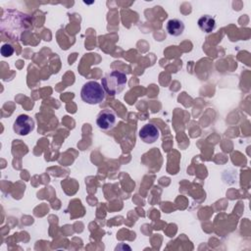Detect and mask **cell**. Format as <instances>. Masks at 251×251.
Segmentation results:
<instances>
[{
	"mask_svg": "<svg viewBox=\"0 0 251 251\" xmlns=\"http://www.w3.org/2000/svg\"><path fill=\"white\" fill-rule=\"evenodd\" d=\"M14 53V48L12 47V45L10 44H4L2 47H1V54L4 56V57H10L11 55H13Z\"/></svg>",
	"mask_w": 251,
	"mask_h": 251,
	"instance_id": "cell-9",
	"label": "cell"
},
{
	"mask_svg": "<svg viewBox=\"0 0 251 251\" xmlns=\"http://www.w3.org/2000/svg\"><path fill=\"white\" fill-rule=\"evenodd\" d=\"M8 15H4L2 20L7 21L1 22V29L3 33H6L8 36L18 39L21 34L26 30L31 25V19L21 12L15 10H8Z\"/></svg>",
	"mask_w": 251,
	"mask_h": 251,
	"instance_id": "cell-1",
	"label": "cell"
},
{
	"mask_svg": "<svg viewBox=\"0 0 251 251\" xmlns=\"http://www.w3.org/2000/svg\"><path fill=\"white\" fill-rule=\"evenodd\" d=\"M198 26L205 32H211L216 26L215 19L209 15H205L198 20Z\"/></svg>",
	"mask_w": 251,
	"mask_h": 251,
	"instance_id": "cell-8",
	"label": "cell"
},
{
	"mask_svg": "<svg viewBox=\"0 0 251 251\" xmlns=\"http://www.w3.org/2000/svg\"><path fill=\"white\" fill-rule=\"evenodd\" d=\"M139 137L145 143H154L160 137V129L153 124H146L140 128Z\"/></svg>",
	"mask_w": 251,
	"mask_h": 251,
	"instance_id": "cell-6",
	"label": "cell"
},
{
	"mask_svg": "<svg viewBox=\"0 0 251 251\" xmlns=\"http://www.w3.org/2000/svg\"><path fill=\"white\" fill-rule=\"evenodd\" d=\"M13 129L19 135H27L34 129V121L27 115H20L14 122Z\"/></svg>",
	"mask_w": 251,
	"mask_h": 251,
	"instance_id": "cell-4",
	"label": "cell"
},
{
	"mask_svg": "<svg viewBox=\"0 0 251 251\" xmlns=\"http://www.w3.org/2000/svg\"><path fill=\"white\" fill-rule=\"evenodd\" d=\"M167 31L173 36H179L184 30V24L178 19H172L167 23Z\"/></svg>",
	"mask_w": 251,
	"mask_h": 251,
	"instance_id": "cell-7",
	"label": "cell"
},
{
	"mask_svg": "<svg viewBox=\"0 0 251 251\" xmlns=\"http://www.w3.org/2000/svg\"><path fill=\"white\" fill-rule=\"evenodd\" d=\"M106 96L103 86L97 81L90 80L83 84L80 90V97L87 104H100Z\"/></svg>",
	"mask_w": 251,
	"mask_h": 251,
	"instance_id": "cell-3",
	"label": "cell"
},
{
	"mask_svg": "<svg viewBox=\"0 0 251 251\" xmlns=\"http://www.w3.org/2000/svg\"><path fill=\"white\" fill-rule=\"evenodd\" d=\"M126 84V75L119 71H113L102 78V86L105 92L112 96L120 94L125 89Z\"/></svg>",
	"mask_w": 251,
	"mask_h": 251,
	"instance_id": "cell-2",
	"label": "cell"
},
{
	"mask_svg": "<svg viewBox=\"0 0 251 251\" xmlns=\"http://www.w3.org/2000/svg\"><path fill=\"white\" fill-rule=\"evenodd\" d=\"M117 122L116 114L110 109L102 110L96 119V125L102 130H110L112 129Z\"/></svg>",
	"mask_w": 251,
	"mask_h": 251,
	"instance_id": "cell-5",
	"label": "cell"
}]
</instances>
